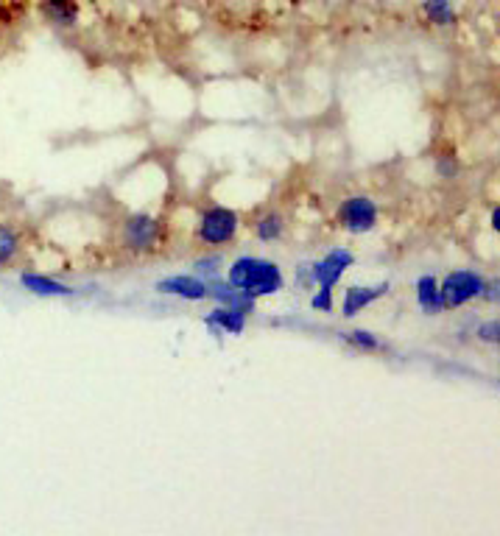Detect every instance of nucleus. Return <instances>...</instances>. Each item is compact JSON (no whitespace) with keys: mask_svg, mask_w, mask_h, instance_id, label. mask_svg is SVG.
<instances>
[{"mask_svg":"<svg viewBox=\"0 0 500 536\" xmlns=\"http://www.w3.org/2000/svg\"><path fill=\"white\" fill-rule=\"evenodd\" d=\"M227 282L252 299H263V296H274L283 291L285 274L280 263H274L269 257L241 255L227 268Z\"/></svg>","mask_w":500,"mask_h":536,"instance_id":"obj_1","label":"nucleus"},{"mask_svg":"<svg viewBox=\"0 0 500 536\" xmlns=\"http://www.w3.org/2000/svg\"><path fill=\"white\" fill-rule=\"evenodd\" d=\"M238 232H241V213L224 204H210L196 224V238L204 246H227L238 238Z\"/></svg>","mask_w":500,"mask_h":536,"instance_id":"obj_2","label":"nucleus"},{"mask_svg":"<svg viewBox=\"0 0 500 536\" xmlns=\"http://www.w3.org/2000/svg\"><path fill=\"white\" fill-rule=\"evenodd\" d=\"M487 288V277L478 274L473 268H459V271H450L445 280H439V296H442V308L456 310L470 305L475 299L484 296Z\"/></svg>","mask_w":500,"mask_h":536,"instance_id":"obj_3","label":"nucleus"},{"mask_svg":"<svg viewBox=\"0 0 500 536\" xmlns=\"http://www.w3.org/2000/svg\"><path fill=\"white\" fill-rule=\"evenodd\" d=\"M338 227L350 235H366L380 224V207L378 201L366 193H352L338 204Z\"/></svg>","mask_w":500,"mask_h":536,"instance_id":"obj_4","label":"nucleus"},{"mask_svg":"<svg viewBox=\"0 0 500 536\" xmlns=\"http://www.w3.org/2000/svg\"><path fill=\"white\" fill-rule=\"evenodd\" d=\"M165 221L160 215L151 213H132L126 221H123V246L129 252H137V255H146V252H154L157 243L163 241Z\"/></svg>","mask_w":500,"mask_h":536,"instance_id":"obj_5","label":"nucleus"},{"mask_svg":"<svg viewBox=\"0 0 500 536\" xmlns=\"http://www.w3.org/2000/svg\"><path fill=\"white\" fill-rule=\"evenodd\" d=\"M352 266H355V255H352L350 249H344V246H336V249H330L322 260L311 263L313 285H316V288H330V291H336V285L341 282V277H344Z\"/></svg>","mask_w":500,"mask_h":536,"instance_id":"obj_6","label":"nucleus"},{"mask_svg":"<svg viewBox=\"0 0 500 536\" xmlns=\"http://www.w3.org/2000/svg\"><path fill=\"white\" fill-rule=\"evenodd\" d=\"M157 294L176 296L182 302H204L207 299V282L199 280L196 274H171L157 280Z\"/></svg>","mask_w":500,"mask_h":536,"instance_id":"obj_7","label":"nucleus"},{"mask_svg":"<svg viewBox=\"0 0 500 536\" xmlns=\"http://www.w3.org/2000/svg\"><path fill=\"white\" fill-rule=\"evenodd\" d=\"M389 291H392V282H380V285H350V288L344 291V299H341V316H344V319L358 316L361 310L375 305V302L383 299Z\"/></svg>","mask_w":500,"mask_h":536,"instance_id":"obj_8","label":"nucleus"},{"mask_svg":"<svg viewBox=\"0 0 500 536\" xmlns=\"http://www.w3.org/2000/svg\"><path fill=\"white\" fill-rule=\"evenodd\" d=\"M207 299H213L218 308L238 310V313H244V316L255 313V308H257V299L246 296L244 291H238V288H232L230 282L221 280V277L207 282Z\"/></svg>","mask_w":500,"mask_h":536,"instance_id":"obj_9","label":"nucleus"},{"mask_svg":"<svg viewBox=\"0 0 500 536\" xmlns=\"http://www.w3.org/2000/svg\"><path fill=\"white\" fill-rule=\"evenodd\" d=\"M20 285L26 288L28 294L34 296H73L76 294V288L73 285H65V282L54 280V277H48V274H40V271H23L20 274Z\"/></svg>","mask_w":500,"mask_h":536,"instance_id":"obj_10","label":"nucleus"},{"mask_svg":"<svg viewBox=\"0 0 500 536\" xmlns=\"http://www.w3.org/2000/svg\"><path fill=\"white\" fill-rule=\"evenodd\" d=\"M40 12L54 26L73 28L79 20V0H40Z\"/></svg>","mask_w":500,"mask_h":536,"instance_id":"obj_11","label":"nucleus"},{"mask_svg":"<svg viewBox=\"0 0 500 536\" xmlns=\"http://www.w3.org/2000/svg\"><path fill=\"white\" fill-rule=\"evenodd\" d=\"M246 319H249V316L238 313V310L216 308L204 319V324L210 327V333L216 335H241L246 330Z\"/></svg>","mask_w":500,"mask_h":536,"instance_id":"obj_12","label":"nucleus"},{"mask_svg":"<svg viewBox=\"0 0 500 536\" xmlns=\"http://www.w3.org/2000/svg\"><path fill=\"white\" fill-rule=\"evenodd\" d=\"M417 305L428 316H439L445 310L442 308V296H439V280L433 274H422L417 280Z\"/></svg>","mask_w":500,"mask_h":536,"instance_id":"obj_13","label":"nucleus"},{"mask_svg":"<svg viewBox=\"0 0 500 536\" xmlns=\"http://www.w3.org/2000/svg\"><path fill=\"white\" fill-rule=\"evenodd\" d=\"M285 215L277 213V210H269V213L257 215L255 224H252V229H255V238L260 243H277L280 238L285 235Z\"/></svg>","mask_w":500,"mask_h":536,"instance_id":"obj_14","label":"nucleus"},{"mask_svg":"<svg viewBox=\"0 0 500 536\" xmlns=\"http://www.w3.org/2000/svg\"><path fill=\"white\" fill-rule=\"evenodd\" d=\"M23 252V241L17 235V229L0 221V266H12Z\"/></svg>","mask_w":500,"mask_h":536,"instance_id":"obj_15","label":"nucleus"},{"mask_svg":"<svg viewBox=\"0 0 500 536\" xmlns=\"http://www.w3.org/2000/svg\"><path fill=\"white\" fill-rule=\"evenodd\" d=\"M338 335H341V341H347L350 347L361 349V352H386L389 349L372 330H347V333Z\"/></svg>","mask_w":500,"mask_h":536,"instance_id":"obj_16","label":"nucleus"},{"mask_svg":"<svg viewBox=\"0 0 500 536\" xmlns=\"http://www.w3.org/2000/svg\"><path fill=\"white\" fill-rule=\"evenodd\" d=\"M422 12H425L428 23H433V26H453L456 23V12H453L450 0H425Z\"/></svg>","mask_w":500,"mask_h":536,"instance_id":"obj_17","label":"nucleus"},{"mask_svg":"<svg viewBox=\"0 0 500 536\" xmlns=\"http://www.w3.org/2000/svg\"><path fill=\"white\" fill-rule=\"evenodd\" d=\"M221 266H224V257L221 255H204V257H199L196 263H193V274H196V277L204 282L218 280Z\"/></svg>","mask_w":500,"mask_h":536,"instance_id":"obj_18","label":"nucleus"},{"mask_svg":"<svg viewBox=\"0 0 500 536\" xmlns=\"http://www.w3.org/2000/svg\"><path fill=\"white\" fill-rule=\"evenodd\" d=\"M311 308L316 310V313H333V310H336V299H333V291H330V288H313Z\"/></svg>","mask_w":500,"mask_h":536,"instance_id":"obj_19","label":"nucleus"},{"mask_svg":"<svg viewBox=\"0 0 500 536\" xmlns=\"http://www.w3.org/2000/svg\"><path fill=\"white\" fill-rule=\"evenodd\" d=\"M475 335H478V341H481V344H489V347H495V344H500V322H498V319L481 322L478 327H475Z\"/></svg>","mask_w":500,"mask_h":536,"instance_id":"obj_20","label":"nucleus"},{"mask_svg":"<svg viewBox=\"0 0 500 536\" xmlns=\"http://www.w3.org/2000/svg\"><path fill=\"white\" fill-rule=\"evenodd\" d=\"M436 174L442 176V179H456L459 174V160H456V154H442L439 160H436Z\"/></svg>","mask_w":500,"mask_h":536,"instance_id":"obj_21","label":"nucleus"},{"mask_svg":"<svg viewBox=\"0 0 500 536\" xmlns=\"http://www.w3.org/2000/svg\"><path fill=\"white\" fill-rule=\"evenodd\" d=\"M297 282L302 285V288H308V291H313L316 285H313V274H311V263H305V266L297 268Z\"/></svg>","mask_w":500,"mask_h":536,"instance_id":"obj_22","label":"nucleus"},{"mask_svg":"<svg viewBox=\"0 0 500 536\" xmlns=\"http://www.w3.org/2000/svg\"><path fill=\"white\" fill-rule=\"evenodd\" d=\"M498 291H500V282L498 280H487V288H484V302H498Z\"/></svg>","mask_w":500,"mask_h":536,"instance_id":"obj_23","label":"nucleus"},{"mask_svg":"<svg viewBox=\"0 0 500 536\" xmlns=\"http://www.w3.org/2000/svg\"><path fill=\"white\" fill-rule=\"evenodd\" d=\"M489 227L495 229V232L500 229V210L498 207H495V210H492V215H489Z\"/></svg>","mask_w":500,"mask_h":536,"instance_id":"obj_24","label":"nucleus"},{"mask_svg":"<svg viewBox=\"0 0 500 536\" xmlns=\"http://www.w3.org/2000/svg\"><path fill=\"white\" fill-rule=\"evenodd\" d=\"M294 3H299V0H294Z\"/></svg>","mask_w":500,"mask_h":536,"instance_id":"obj_25","label":"nucleus"}]
</instances>
